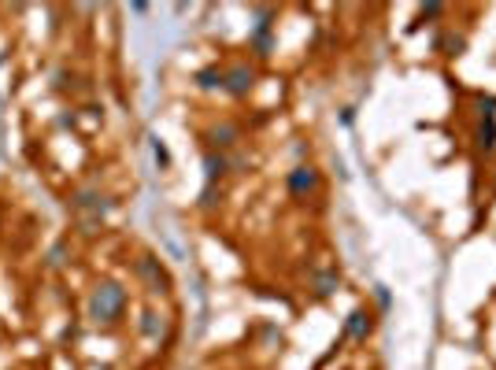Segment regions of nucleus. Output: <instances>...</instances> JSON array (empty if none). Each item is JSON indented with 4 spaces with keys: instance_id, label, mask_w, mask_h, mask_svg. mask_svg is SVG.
<instances>
[{
    "instance_id": "1",
    "label": "nucleus",
    "mask_w": 496,
    "mask_h": 370,
    "mask_svg": "<svg viewBox=\"0 0 496 370\" xmlns=\"http://www.w3.org/2000/svg\"><path fill=\"white\" fill-rule=\"evenodd\" d=\"M126 303H130L126 289L119 282H111V278H104V282L93 285V293H89V319L100 326H115V322H123Z\"/></svg>"
},
{
    "instance_id": "2",
    "label": "nucleus",
    "mask_w": 496,
    "mask_h": 370,
    "mask_svg": "<svg viewBox=\"0 0 496 370\" xmlns=\"http://www.w3.org/2000/svg\"><path fill=\"white\" fill-rule=\"evenodd\" d=\"M134 274L141 278L145 293H152V296H167V293H171V274L163 270V263L156 256H137L134 259Z\"/></svg>"
},
{
    "instance_id": "3",
    "label": "nucleus",
    "mask_w": 496,
    "mask_h": 370,
    "mask_svg": "<svg viewBox=\"0 0 496 370\" xmlns=\"http://www.w3.org/2000/svg\"><path fill=\"white\" fill-rule=\"evenodd\" d=\"M322 185V174L311 163H296L289 174H285V189H289V196H296V200H308V196H315Z\"/></svg>"
},
{
    "instance_id": "4",
    "label": "nucleus",
    "mask_w": 496,
    "mask_h": 370,
    "mask_svg": "<svg viewBox=\"0 0 496 370\" xmlns=\"http://www.w3.org/2000/svg\"><path fill=\"white\" fill-rule=\"evenodd\" d=\"M241 137H244V130H241V123H233V118H223V123H215L204 134L207 152H230V149H237V144H241Z\"/></svg>"
},
{
    "instance_id": "5",
    "label": "nucleus",
    "mask_w": 496,
    "mask_h": 370,
    "mask_svg": "<svg viewBox=\"0 0 496 370\" xmlns=\"http://www.w3.org/2000/svg\"><path fill=\"white\" fill-rule=\"evenodd\" d=\"M256 82H259V71L252 67V63H230V67H226V82H223V89L230 92V97H248V92H252L256 89Z\"/></svg>"
},
{
    "instance_id": "6",
    "label": "nucleus",
    "mask_w": 496,
    "mask_h": 370,
    "mask_svg": "<svg viewBox=\"0 0 496 370\" xmlns=\"http://www.w3.org/2000/svg\"><path fill=\"white\" fill-rule=\"evenodd\" d=\"M371 329H374V315H371L367 308H356V311L348 315V322H345V337H352V341H367Z\"/></svg>"
},
{
    "instance_id": "7",
    "label": "nucleus",
    "mask_w": 496,
    "mask_h": 370,
    "mask_svg": "<svg viewBox=\"0 0 496 370\" xmlns=\"http://www.w3.org/2000/svg\"><path fill=\"white\" fill-rule=\"evenodd\" d=\"M230 174V156L226 152H204V178L207 185H219Z\"/></svg>"
},
{
    "instance_id": "8",
    "label": "nucleus",
    "mask_w": 496,
    "mask_h": 370,
    "mask_svg": "<svg viewBox=\"0 0 496 370\" xmlns=\"http://www.w3.org/2000/svg\"><path fill=\"white\" fill-rule=\"evenodd\" d=\"M193 82H197V89H204V92L223 89V82H226V71H223V67H215V63H212V67H200Z\"/></svg>"
},
{
    "instance_id": "9",
    "label": "nucleus",
    "mask_w": 496,
    "mask_h": 370,
    "mask_svg": "<svg viewBox=\"0 0 496 370\" xmlns=\"http://www.w3.org/2000/svg\"><path fill=\"white\" fill-rule=\"evenodd\" d=\"M434 48L441 52V56H448V60H452V56H463V48H467V37H463V34H452V30H448V34H441L437 41H434Z\"/></svg>"
},
{
    "instance_id": "10",
    "label": "nucleus",
    "mask_w": 496,
    "mask_h": 370,
    "mask_svg": "<svg viewBox=\"0 0 496 370\" xmlns=\"http://www.w3.org/2000/svg\"><path fill=\"white\" fill-rule=\"evenodd\" d=\"M137 329H141V337H160L163 334V329H167V319H163V315H156L152 308H145V311H141V322H137Z\"/></svg>"
},
{
    "instance_id": "11",
    "label": "nucleus",
    "mask_w": 496,
    "mask_h": 370,
    "mask_svg": "<svg viewBox=\"0 0 496 370\" xmlns=\"http://www.w3.org/2000/svg\"><path fill=\"white\" fill-rule=\"evenodd\" d=\"M311 285H315V296L326 300V296H333L337 289H341V274H337V270H319Z\"/></svg>"
},
{
    "instance_id": "12",
    "label": "nucleus",
    "mask_w": 496,
    "mask_h": 370,
    "mask_svg": "<svg viewBox=\"0 0 496 370\" xmlns=\"http://www.w3.org/2000/svg\"><path fill=\"white\" fill-rule=\"evenodd\" d=\"M274 45H278V41H274L270 30H252V52H256L259 60H270L274 56Z\"/></svg>"
},
{
    "instance_id": "13",
    "label": "nucleus",
    "mask_w": 496,
    "mask_h": 370,
    "mask_svg": "<svg viewBox=\"0 0 496 370\" xmlns=\"http://www.w3.org/2000/svg\"><path fill=\"white\" fill-rule=\"evenodd\" d=\"M67 259H71V245L67 241H56V245L48 248V256H45V267L60 270V267H67Z\"/></svg>"
},
{
    "instance_id": "14",
    "label": "nucleus",
    "mask_w": 496,
    "mask_h": 370,
    "mask_svg": "<svg viewBox=\"0 0 496 370\" xmlns=\"http://www.w3.org/2000/svg\"><path fill=\"white\" fill-rule=\"evenodd\" d=\"M474 141H478L481 152H492V149H496V123H481V126L474 130Z\"/></svg>"
},
{
    "instance_id": "15",
    "label": "nucleus",
    "mask_w": 496,
    "mask_h": 370,
    "mask_svg": "<svg viewBox=\"0 0 496 370\" xmlns=\"http://www.w3.org/2000/svg\"><path fill=\"white\" fill-rule=\"evenodd\" d=\"M219 204H223V189H219V185H204V193H200V207H204V211H215Z\"/></svg>"
},
{
    "instance_id": "16",
    "label": "nucleus",
    "mask_w": 496,
    "mask_h": 370,
    "mask_svg": "<svg viewBox=\"0 0 496 370\" xmlns=\"http://www.w3.org/2000/svg\"><path fill=\"white\" fill-rule=\"evenodd\" d=\"M478 118L481 123H496V97H478Z\"/></svg>"
},
{
    "instance_id": "17",
    "label": "nucleus",
    "mask_w": 496,
    "mask_h": 370,
    "mask_svg": "<svg viewBox=\"0 0 496 370\" xmlns=\"http://www.w3.org/2000/svg\"><path fill=\"white\" fill-rule=\"evenodd\" d=\"M441 11H445V4H426V8L419 11V19H415V26H422L426 19H437V15H441Z\"/></svg>"
},
{
    "instance_id": "18",
    "label": "nucleus",
    "mask_w": 496,
    "mask_h": 370,
    "mask_svg": "<svg viewBox=\"0 0 496 370\" xmlns=\"http://www.w3.org/2000/svg\"><path fill=\"white\" fill-rule=\"evenodd\" d=\"M152 152H156V163H160V167H167V163H171V156H167V149H163L160 141H152Z\"/></svg>"
}]
</instances>
